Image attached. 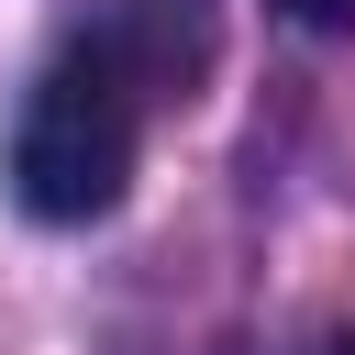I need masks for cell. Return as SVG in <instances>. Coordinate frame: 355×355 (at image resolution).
<instances>
[{
	"label": "cell",
	"mask_w": 355,
	"mask_h": 355,
	"mask_svg": "<svg viewBox=\"0 0 355 355\" xmlns=\"http://www.w3.org/2000/svg\"><path fill=\"white\" fill-rule=\"evenodd\" d=\"M133 155H144V100L100 67V55H55L11 122V200L33 222H100L122 189H133Z\"/></svg>",
	"instance_id": "cell-1"
},
{
	"label": "cell",
	"mask_w": 355,
	"mask_h": 355,
	"mask_svg": "<svg viewBox=\"0 0 355 355\" xmlns=\"http://www.w3.org/2000/svg\"><path fill=\"white\" fill-rule=\"evenodd\" d=\"M78 55H100L144 111H189L222 67V0H89Z\"/></svg>",
	"instance_id": "cell-2"
},
{
	"label": "cell",
	"mask_w": 355,
	"mask_h": 355,
	"mask_svg": "<svg viewBox=\"0 0 355 355\" xmlns=\"http://www.w3.org/2000/svg\"><path fill=\"white\" fill-rule=\"evenodd\" d=\"M277 11H288V22H322V33H333V22H355V0H277Z\"/></svg>",
	"instance_id": "cell-3"
},
{
	"label": "cell",
	"mask_w": 355,
	"mask_h": 355,
	"mask_svg": "<svg viewBox=\"0 0 355 355\" xmlns=\"http://www.w3.org/2000/svg\"><path fill=\"white\" fill-rule=\"evenodd\" d=\"M344 355H355V344H344Z\"/></svg>",
	"instance_id": "cell-4"
}]
</instances>
